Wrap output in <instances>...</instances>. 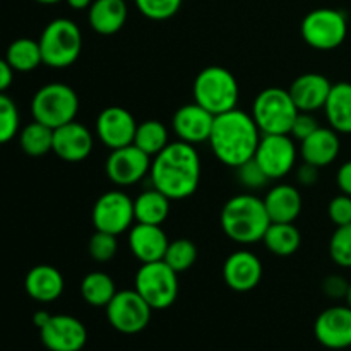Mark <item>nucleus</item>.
<instances>
[{
  "mask_svg": "<svg viewBox=\"0 0 351 351\" xmlns=\"http://www.w3.org/2000/svg\"><path fill=\"white\" fill-rule=\"evenodd\" d=\"M201 158L192 144L170 143L151 161L149 178L154 189L170 201L187 199L201 184Z\"/></svg>",
  "mask_w": 351,
  "mask_h": 351,
  "instance_id": "obj_1",
  "label": "nucleus"
},
{
  "mask_svg": "<svg viewBox=\"0 0 351 351\" xmlns=\"http://www.w3.org/2000/svg\"><path fill=\"white\" fill-rule=\"evenodd\" d=\"M261 130L250 113L235 108L215 117L209 146L213 154L230 168L252 160L261 141Z\"/></svg>",
  "mask_w": 351,
  "mask_h": 351,
  "instance_id": "obj_2",
  "label": "nucleus"
},
{
  "mask_svg": "<svg viewBox=\"0 0 351 351\" xmlns=\"http://www.w3.org/2000/svg\"><path fill=\"white\" fill-rule=\"evenodd\" d=\"M221 228L230 240L250 245L263 240L271 219L264 206V199L254 194L233 195L221 209Z\"/></svg>",
  "mask_w": 351,
  "mask_h": 351,
  "instance_id": "obj_3",
  "label": "nucleus"
},
{
  "mask_svg": "<svg viewBox=\"0 0 351 351\" xmlns=\"http://www.w3.org/2000/svg\"><path fill=\"white\" fill-rule=\"evenodd\" d=\"M192 93L194 101L215 117L235 110L240 98L237 77L221 65H209L202 69L195 75Z\"/></svg>",
  "mask_w": 351,
  "mask_h": 351,
  "instance_id": "obj_4",
  "label": "nucleus"
},
{
  "mask_svg": "<svg viewBox=\"0 0 351 351\" xmlns=\"http://www.w3.org/2000/svg\"><path fill=\"white\" fill-rule=\"evenodd\" d=\"M43 64L51 69H67L77 62L82 51L81 27L71 19L58 17L45 26L40 40Z\"/></svg>",
  "mask_w": 351,
  "mask_h": 351,
  "instance_id": "obj_5",
  "label": "nucleus"
},
{
  "mask_svg": "<svg viewBox=\"0 0 351 351\" xmlns=\"http://www.w3.org/2000/svg\"><path fill=\"white\" fill-rule=\"evenodd\" d=\"M79 112V96L71 86L62 82L45 84L34 93L31 99V115L36 122L50 129L65 125L75 120Z\"/></svg>",
  "mask_w": 351,
  "mask_h": 351,
  "instance_id": "obj_6",
  "label": "nucleus"
},
{
  "mask_svg": "<svg viewBox=\"0 0 351 351\" xmlns=\"http://www.w3.org/2000/svg\"><path fill=\"white\" fill-rule=\"evenodd\" d=\"M250 115L261 134H290L298 108L287 89L266 88L254 99Z\"/></svg>",
  "mask_w": 351,
  "mask_h": 351,
  "instance_id": "obj_7",
  "label": "nucleus"
},
{
  "mask_svg": "<svg viewBox=\"0 0 351 351\" xmlns=\"http://www.w3.org/2000/svg\"><path fill=\"white\" fill-rule=\"evenodd\" d=\"M300 34L305 43L314 50H336L348 36V19L343 10L321 7L304 17Z\"/></svg>",
  "mask_w": 351,
  "mask_h": 351,
  "instance_id": "obj_8",
  "label": "nucleus"
},
{
  "mask_svg": "<svg viewBox=\"0 0 351 351\" xmlns=\"http://www.w3.org/2000/svg\"><path fill=\"white\" fill-rule=\"evenodd\" d=\"M134 290L153 311H165L178 298V274L165 261L146 263L137 271Z\"/></svg>",
  "mask_w": 351,
  "mask_h": 351,
  "instance_id": "obj_9",
  "label": "nucleus"
},
{
  "mask_svg": "<svg viewBox=\"0 0 351 351\" xmlns=\"http://www.w3.org/2000/svg\"><path fill=\"white\" fill-rule=\"evenodd\" d=\"M106 319L115 331L122 335H137L151 322L153 308L136 290L117 291L106 305Z\"/></svg>",
  "mask_w": 351,
  "mask_h": 351,
  "instance_id": "obj_10",
  "label": "nucleus"
},
{
  "mask_svg": "<svg viewBox=\"0 0 351 351\" xmlns=\"http://www.w3.org/2000/svg\"><path fill=\"white\" fill-rule=\"evenodd\" d=\"M93 225L99 232L122 235L132 228L136 221L134 215V199L122 191H108L99 195L93 206Z\"/></svg>",
  "mask_w": 351,
  "mask_h": 351,
  "instance_id": "obj_11",
  "label": "nucleus"
},
{
  "mask_svg": "<svg viewBox=\"0 0 351 351\" xmlns=\"http://www.w3.org/2000/svg\"><path fill=\"white\" fill-rule=\"evenodd\" d=\"M297 154V146L290 134H263L254 160L269 180H280L293 170Z\"/></svg>",
  "mask_w": 351,
  "mask_h": 351,
  "instance_id": "obj_12",
  "label": "nucleus"
},
{
  "mask_svg": "<svg viewBox=\"0 0 351 351\" xmlns=\"http://www.w3.org/2000/svg\"><path fill=\"white\" fill-rule=\"evenodd\" d=\"M151 156L134 144L112 149L105 163V173L119 187H130L143 180L151 170Z\"/></svg>",
  "mask_w": 351,
  "mask_h": 351,
  "instance_id": "obj_13",
  "label": "nucleus"
},
{
  "mask_svg": "<svg viewBox=\"0 0 351 351\" xmlns=\"http://www.w3.org/2000/svg\"><path fill=\"white\" fill-rule=\"evenodd\" d=\"M40 338L48 351H81L88 341V331L79 319L57 314L40 329Z\"/></svg>",
  "mask_w": 351,
  "mask_h": 351,
  "instance_id": "obj_14",
  "label": "nucleus"
},
{
  "mask_svg": "<svg viewBox=\"0 0 351 351\" xmlns=\"http://www.w3.org/2000/svg\"><path fill=\"white\" fill-rule=\"evenodd\" d=\"M136 130V119L123 106H106L96 119V136L110 151L134 144Z\"/></svg>",
  "mask_w": 351,
  "mask_h": 351,
  "instance_id": "obj_15",
  "label": "nucleus"
},
{
  "mask_svg": "<svg viewBox=\"0 0 351 351\" xmlns=\"http://www.w3.org/2000/svg\"><path fill=\"white\" fill-rule=\"evenodd\" d=\"M315 339L329 350L351 346V307L335 305L319 314L314 324Z\"/></svg>",
  "mask_w": 351,
  "mask_h": 351,
  "instance_id": "obj_16",
  "label": "nucleus"
},
{
  "mask_svg": "<svg viewBox=\"0 0 351 351\" xmlns=\"http://www.w3.org/2000/svg\"><path fill=\"white\" fill-rule=\"evenodd\" d=\"M223 280L230 290L247 293L259 287L263 280V263L250 250H235L223 264Z\"/></svg>",
  "mask_w": 351,
  "mask_h": 351,
  "instance_id": "obj_17",
  "label": "nucleus"
},
{
  "mask_svg": "<svg viewBox=\"0 0 351 351\" xmlns=\"http://www.w3.org/2000/svg\"><path fill=\"white\" fill-rule=\"evenodd\" d=\"M213 123H215V115L195 101L180 106L171 119V127L178 141H184L192 146L208 143Z\"/></svg>",
  "mask_w": 351,
  "mask_h": 351,
  "instance_id": "obj_18",
  "label": "nucleus"
},
{
  "mask_svg": "<svg viewBox=\"0 0 351 351\" xmlns=\"http://www.w3.org/2000/svg\"><path fill=\"white\" fill-rule=\"evenodd\" d=\"M95 139L82 123L72 122L53 129V153L67 163H81L91 154Z\"/></svg>",
  "mask_w": 351,
  "mask_h": 351,
  "instance_id": "obj_19",
  "label": "nucleus"
},
{
  "mask_svg": "<svg viewBox=\"0 0 351 351\" xmlns=\"http://www.w3.org/2000/svg\"><path fill=\"white\" fill-rule=\"evenodd\" d=\"M331 88V81L326 75L317 74V72H307V74L298 75L291 82L288 93H290L298 112L314 113L321 108L324 110Z\"/></svg>",
  "mask_w": 351,
  "mask_h": 351,
  "instance_id": "obj_20",
  "label": "nucleus"
},
{
  "mask_svg": "<svg viewBox=\"0 0 351 351\" xmlns=\"http://www.w3.org/2000/svg\"><path fill=\"white\" fill-rule=\"evenodd\" d=\"M127 242H129V249L132 256L141 264H146L163 261L170 240H168L167 233L161 230V226L136 223L129 230Z\"/></svg>",
  "mask_w": 351,
  "mask_h": 351,
  "instance_id": "obj_21",
  "label": "nucleus"
},
{
  "mask_svg": "<svg viewBox=\"0 0 351 351\" xmlns=\"http://www.w3.org/2000/svg\"><path fill=\"white\" fill-rule=\"evenodd\" d=\"M341 151L339 134L331 127H319L314 134L302 141L300 154L305 163H311L317 168L329 167L335 163Z\"/></svg>",
  "mask_w": 351,
  "mask_h": 351,
  "instance_id": "obj_22",
  "label": "nucleus"
},
{
  "mask_svg": "<svg viewBox=\"0 0 351 351\" xmlns=\"http://www.w3.org/2000/svg\"><path fill=\"white\" fill-rule=\"evenodd\" d=\"M65 281L60 271L48 264H40L27 271L24 278V290L40 304H51L64 293Z\"/></svg>",
  "mask_w": 351,
  "mask_h": 351,
  "instance_id": "obj_23",
  "label": "nucleus"
},
{
  "mask_svg": "<svg viewBox=\"0 0 351 351\" xmlns=\"http://www.w3.org/2000/svg\"><path fill=\"white\" fill-rule=\"evenodd\" d=\"M264 206L271 223H295L304 208L300 191L293 185H274L264 197Z\"/></svg>",
  "mask_w": 351,
  "mask_h": 351,
  "instance_id": "obj_24",
  "label": "nucleus"
},
{
  "mask_svg": "<svg viewBox=\"0 0 351 351\" xmlns=\"http://www.w3.org/2000/svg\"><path fill=\"white\" fill-rule=\"evenodd\" d=\"M129 9L125 0H93L88 9V23L93 31L103 36L117 34L127 23Z\"/></svg>",
  "mask_w": 351,
  "mask_h": 351,
  "instance_id": "obj_25",
  "label": "nucleus"
},
{
  "mask_svg": "<svg viewBox=\"0 0 351 351\" xmlns=\"http://www.w3.org/2000/svg\"><path fill=\"white\" fill-rule=\"evenodd\" d=\"M324 113L331 129L338 134H351V82L332 84Z\"/></svg>",
  "mask_w": 351,
  "mask_h": 351,
  "instance_id": "obj_26",
  "label": "nucleus"
},
{
  "mask_svg": "<svg viewBox=\"0 0 351 351\" xmlns=\"http://www.w3.org/2000/svg\"><path fill=\"white\" fill-rule=\"evenodd\" d=\"M136 223L161 226L170 215V199L158 189H147L134 199Z\"/></svg>",
  "mask_w": 351,
  "mask_h": 351,
  "instance_id": "obj_27",
  "label": "nucleus"
},
{
  "mask_svg": "<svg viewBox=\"0 0 351 351\" xmlns=\"http://www.w3.org/2000/svg\"><path fill=\"white\" fill-rule=\"evenodd\" d=\"M263 242L274 256L290 257L300 249L302 233L295 223H271L264 233Z\"/></svg>",
  "mask_w": 351,
  "mask_h": 351,
  "instance_id": "obj_28",
  "label": "nucleus"
},
{
  "mask_svg": "<svg viewBox=\"0 0 351 351\" xmlns=\"http://www.w3.org/2000/svg\"><path fill=\"white\" fill-rule=\"evenodd\" d=\"M5 60L14 72H31L43 64L40 43L31 38H17L7 47Z\"/></svg>",
  "mask_w": 351,
  "mask_h": 351,
  "instance_id": "obj_29",
  "label": "nucleus"
},
{
  "mask_svg": "<svg viewBox=\"0 0 351 351\" xmlns=\"http://www.w3.org/2000/svg\"><path fill=\"white\" fill-rule=\"evenodd\" d=\"M117 288L112 276L99 271L86 274L81 281V295L91 307H106L115 297Z\"/></svg>",
  "mask_w": 351,
  "mask_h": 351,
  "instance_id": "obj_30",
  "label": "nucleus"
},
{
  "mask_svg": "<svg viewBox=\"0 0 351 351\" xmlns=\"http://www.w3.org/2000/svg\"><path fill=\"white\" fill-rule=\"evenodd\" d=\"M170 144L168 141V129L160 120H144L137 123L136 136H134V146L139 147L147 156L154 158L158 153Z\"/></svg>",
  "mask_w": 351,
  "mask_h": 351,
  "instance_id": "obj_31",
  "label": "nucleus"
},
{
  "mask_svg": "<svg viewBox=\"0 0 351 351\" xmlns=\"http://www.w3.org/2000/svg\"><path fill=\"white\" fill-rule=\"evenodd\" d=\"M19 144L27 156H45L53 149V129L33 120L19 132Z\"/></svg>",
  "mask_w": 351,
  "mask_h": 351,
  "instance_id": "obj_32",
  "label": "nucleus"
},
{
  "mask_svg": "<svg viewBox=\"0 0 351 351\" xmlns=\"http://www.w3.org/2000/svg\"><path fill=\"white\" fill-rule=\"evenodd\" d=\"M165 263L177 274L191 269L197 261V247L189 239H177L168 243V249L163 257Z\"/></svg>",
  "mask_w": 351,
  "mask_h": 351,
  "instance_id": "obj_33",
  "label": "nucleus"
},
{
  "mask_svg": "<svg viewBox=\"0 0 351 351\" xmlns=\"http://www.w3.org/2000/svg\"><path fill=\"white\" fill-rule=\"evenodd\" d=\"M329 256L336 266L351 269V223L345 226H336L329 240Z\"/></svg>",
  "mask_w": 351,
  "mask_h": 351,
  "instance_id": "obj_34",
  "label": "nucleus"
},
{
  "mask_svg": "<svg viewBox=\"0 0 351 351\" xmlns=\"http://www.w3.org/2000/svg\"><path fill=\"white\" fill-rule=\"evenodd\" d=\"M19 110L10 96L0 93V144L12 141L19 134Z\"/></svg>",
  "mask_w": 351,
  "mask_h": 351,
  "instance_id": "obj_35",
  "label": "nucleus"
},
{
  "mask_svg": "<svg viewBox=\"0 0 351 351\" xmlns=\"http://www.w3.org/2000/svg\"><path fill=\"white\" fill-rule=\"evenodd\" d=\"M117 250H119L117 235H112V233L96 230V232L93 233L91 239H89L88 252L89 257H91L95 263H110V261L117 256Z\"/></svg>",
  "mask_w": 351,
  "mask_h": 351,
  "instance_id": "obj_36",
  "label": "nucleus"
},
{
  "mask_svg": "<svg viewBox=\"0 0 351 351\" xmlns=\"http://www.w3.org/2000/svg\"><path fill=\"white\" fill-rule=\"evenodd\" d=\"M137 10L151 21L171 19L180 10L184 0H134Z\"/></svg>",
  "mask_w": 351,
  "mask_h": 351,
  "instance_id": "obj_37",
  "label": "nucleus"
},
{
  "mask_svg": "<svg viewBox=\"0 0 351 351\" xmlns=\"http://www.w3.org/2000/svg\"><path fill=\"white\" fill-rule=\"evenodd\" d=\"M235 170H237V180H239V184L242 185V187L250 189V191H257V189L266 187V185L271 182L254 158L247 161V163L237 167Z\"/></svg>",
  "mask_w": 351,
  "mask_h": 351,
  "instance_id": "obj_38",
  "label": "nucleus"
},
{
  "mask_svg": "<svg viewBox=\"0 0 351 351\" xmlns=\"http://www.w3.org/2000/svg\"><path fill=\"white\" fill-rule=\"evenodd\" d=\"M328 216L336 226H345L351 223V195L339 194L331 199L328 206Z\"/></svg>",
  "mask_w": 351,
  "mask_h": 351,
  "instance_id": "obj_39",
  "label": "nucleus"
},
{
  "mask_svg": "<svg viewBox=\"0 0 351 351\" xmlns=\"http://www.w3.org/2000/svg\"><path fill=\"white\" fill-rule=\"evenodd\" d=\"M319 122L317 119L314 117V113H308V112H298L297 119H295L293 125H291L290 130V136L293 137L295 141H304L307 139L311 134H314L315 130L319 129Z\"/></svg>",
  "mask_w": 351,
  "mask_h": 351,
  "instance_id": "obj_40",
  "label": "nucleus"
},
{
  "mask_svg": "<svg viewBox=\"0 0 351 351\" xmlns=\"http://www.w3.org/2000/svg\"><path fill=\"white\" fill-rule=\"evenodd\" d=\"M350 281L346 280L341 274H329L328 278H324L322 281V291H324L326 297L332 298V300H341L346 298L348 295Z\"/></svg>",
  "mask_w": 351,
  "mask_h": 351,
  "instance_id": "obj_41",
  "label": "nucleus"
},
{
  "mask_svg": "<svg viewBox=\"0 0 351 351\" xmlns=\"http://www.w3.org/2000/svg\"><path fill=\"white\" fill-rule=\"evenodd\" d=\"M319 170L321 168L304 161L297 170V182L302 187H312V185H315L319 182Z\"/></svg>",
  "mask_w": 351,
  "mask_h": 351,
  "instance_id": "obj_42",
  "label": "nucleus"
},
{
  "mask_svg": "<svg viewBox=\"0 0 351 351\" xmlns=\"http://www.w3.org/2000/svg\"><path fill=\"white\" fill-rule=\"evenodd\" d=\"M336 185L341 194L351 195V160L345 161L336 173Z\"/></svg>",
  "mask_w": 351,
  "mask_h": 351,
  "instance_id": "obj_43",
  "label": "nucleus"
},
{
  "mask_svg": "<svg viewBox=\"0 0 351 351\" xmlns=\"http://www.w3.org/2000/svg\"><path fill=\"white\" fill-rule=\"evenodd\" d=\"M14 81V69L5 58H0V93H5Z\"/></svg>",
  "mask_w": 351,
  "mask_h": 351,
  "instance_id": "obj_44",
  "label": "nucleus"
},
{
  "mask_svg": "<svg viewBox=\"0 0 351 351\" xmlns=\"http://www.w3.org/2000/svg\"><path fill=\"white\" fill-rule=\"evenodd\" d=\"M50 317H51V314H48L47 311H38L36 314L33 315V324L36 326L38 331H40V329L43 328L48 321H50Z\"/></svg>",
  "mask_w": 351,
  "mask_h": 351,
  "instance_id": "obj_45",
  "label": "nucleus"
},
{
  "mask_svg": "<svg viewBox=\"0 0 351 351\" xmlns=\"http://www.w3.org/2000/svg\"><path fill=\"white\" fill-rule=\"evenodd\" d=\"M65 2L74 10H88L91 7L93 0H65Z\"/></svg>",
  "mask_w": 351,
  "mask_h": 351,
  "instance_id": "obj_46",
  "label": "nucleus"
},
{
  "mask_svg": "<svg viewBox=\"0 0 351 351\" xmlns=\"http://www.w3.org/2000/svg\"><path fill=\"white\" fill-rule=\"evenodd\" d=\"M38 3H43V5H53V3L62 2V0H36Z\"/></svg>",
  "mask_w": 351,
  "mask_h": 351,
  "instance_id": "obj_47",
  "label": "nucleus"
},
{
  "mask_svg": "<svg viewBox=\"0 0 351 351\" xmlns=\"http://www.w3.org/2000/svg\"><path fill=\"white\" fill-rule=\"evenodd\" d=\"M345 300H346V305H350V307H351V281H350V288H348V295H346V298H345Z\"/></svg>",
  "mask_w": 351,
  "mask_h": 351,
  "instance_id": "obj_48",
  "label": "nucleus"
}]
</instances>
